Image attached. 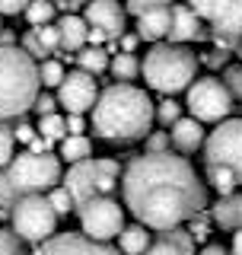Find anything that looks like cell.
<instances>
[{
    "mask_svg": "<svg viewBox=\"0 0 242 255\" xmlns=\"http://www.w3.org/2000/svg\"><path fill=\"white\" fill-rule=\"evenodd\" d=\"M121 198L137 223L166 233L207 207V188L195 166L175 153H140L121 169Z\"/></svg>",
    "mask_w": 242,
    "mask_h": 255,
    "instance_id": "6da1fadb",
    "label": "cell"
},
{
    "mask_svg": "<svg viewBox=\"0 0 242 255\" xmlns=\"http://www.w3.org/2000/svg\"><path fill=\"white\" fill-rule=\"evenodd\" d=\"M156 122V106L134 83H112L93 106V131L102 140H137L147 137Z\"/></svg>",
    "mask_w": 242,
    "mask_h": 255,
    "instance_id": "7a4b0ae2",
    "label": "cell"
},
{
    "mask_svg": "<svg viewBox=\"0 0 242 255\" xmlns=\"http://www.w3.org/2000/svg\"><path fill=\"white\" fill-rule=\"evenodd\" d=\"M38 90V64L19 45H0V122L26 115Z\"/></svg>",
    "mask_w": 242,
    "mask_h": 255,
    "instance_id": "3957f363",
    "label": "cell"
},
{
    "mask_svg": "<svg viewBox=\"0 0 242 255\" xmlns=\"http://www.w3.org/2000/svg\"><path fill=\"white\" fill-rule=\"evenodd\" d=\"M140 74L147 80L150 90L175 96L185 93L198 77V58L195 51H188L185 45H169V42H156L143 54Z\"/></svg>",
    "mask_w": 242,
    "mask_h": 255,
    "instance_id": "277c9868",
    "label": "cell"
},
{
    "mask_svg": "<svg viewBox=\"0 0 242 255\" xmlns=\"http://www.w3.org/2000/svg\"><path fill=\"white\" fill-rule=\"evenodd\" d=\"M6 179L16 191V198L22 195H45L61 182V156L54 153H16L6 166Z\"/></svg>",
    "mask_w": 242,
    "mask_h": 255,
    "instance_id": "5b68a950",
    "label": "cell"
},
{
    "mask_svg": "<svg viewBox=\"0 0 242 255\" xmlns=\"http://www.w3.org/2000/svg\"><path fill=\"white\" fill-rule=\"evenodd\" d=\"M118 179H121V166L115 159H109V156L93 159L90 156V159H80V163H74L67 169L64 188L74 198V207H80L96 195H112L118 188Z\"/></svg>",
    "mask_w": 242,
    "mask_h": 255,
    "instance_id": "8992f818",
    "label": "cell"
},
{
    "mask_svg": "<svg viewBox=\"0 0 242 255\" xmlns=\"http://www.w3.org/2000/svg\"><path fill=\"white\" fill-rule=\"evenodd\" d=\"M185 106H188L191 118L201 125H220L227 122L236 109V99L223 86L220 77H195V83L185 90Z\"/></svg>",
    "mask_w": 242,
    "mask_h": 255,
    "instance_id": "52a82bcc",
    "label": "cell"
},
{
    "mask_svg": "<svg viewBox=\"0 0 242 255\" xmlns=\"http://www.w3.org/2000/svg\"><path fill=\"white\" fill-rule=\"evenodd\" d=\"M10 220H13V233L22 243L42 246L45 239H51L58 233V214L51 211L45 195H22L16 198V204L10 207Z\"/></svg>",
    "mask_w": 242,
    "mask_h": 255,
    "instance_id": "ba28073f",
    "label": "cell"
},
{
    "mask_svg": "<svg viewBox=\"0 0 242 255\" xmlns=\"http://www.w3.org/2000/svg\"><path fill=\"white\" fill-rule=\"evenodd\" d=\"M80 211V233L93 243H112L124 230V207H121L112 195H96Z\"/></svg>",
    "mask_w": 242,
    "mask_h": 255,
    "instance_id": "9c48e42d",
    "label": "cell"
},
{
    "mask_svg": "<svg viewBox=\"0 0 242 255\" xmlns=\"http://www.w3.org/2000/svg\"><path fill=\"white\" fill-rule=\"evenodd\" d=\"M207 166H227L242 185V118H227L204 137Z\"/></svg>",
    "mask_w": 242,
    "mask_h": 255,
    "instance_id": "30bf717a",
    "label": "cell"
},
{
    "mask_svg": "<svg viewBox=\"0 0 242 255\" xmlns=\"http://www.w3.org/2000/svg\"><path fill=\"white\" fill-rule=\"evenodd\" d=\"M96 99H99V86H96V77L86 74V70H67V77L61 80L58 86V106L67 109V115H86L93 112Z\"/></svg>",
    "mask_w": 242,
    "mask_h": 255,
    "instance_id": "8fae6325",
    "label": "cell"
},
{
    "mask_svg": "<svg viewBox=\"0 0 242 255\" xmlns=\"http://www.w3.org/2000/svg\"><path fill=\"white\" fill-rule=\"evenodd\" d=\"M32 255H121V252H118V246L93 243L83 233H54L42 246H35Z\"/></svg>",
    "mask_w": 242,
    "mask_h": 255,
    "instance_id": "7c38bea8",
    "label": "cell"
},
{
    "mask_svg": "<svg viewBox=\"0 0 242 255\" xmlns=\"http://www.w3.org/2000/svg\"><path fill=\"white\" fill-rule=\"evenodd\" d=\"M83 19L90 26V32H99L102 38L124 35V6L118 0H90L83 10Z\"/></svg>",
    "mask_w": 242,
    "mask_h": 255,
    "instance_id": "4fadbf2b",
    "label": "cell"
},
{
    "mask_svg": "<svg viewBox=\"0 0 242 255\" xmlns=\"http://www.w3.org/2000/svg\"><path fill=\"white\" fill-rule=\"evenodd\" d=\"M214 35L220 42H239L242 38V0H214V10L207 16Z\"/></svg>",
    "mask_w": 242,
    "mask_h": 255,
    "instance_id": "5bb4252c",
    "label": "cell"
},
{
    "mask_svg": "<svg viewBox=\"0 0 242 255\" xmlns=\"http://www.w3.org/2000/svg\"><path fill=\"white\" fill-rule=\"evenodd\" d=\"M166 35H169V45H185V42H191V38L201 35V19L185 3H172V10H169V32H166Z\"/></svg>",
    "mask_w": 242,
    "mask_h": 255,
    "instance_id": "9a60e30c",
    "label": "cell"
},
{
    "mask_svg": "<svg viewBox=\"0 0 242 255\" xmlns=\"http://www.w3.org/2000/svg\"><path fill=\"white\" fill-rule=\"evenodd\" d=\"M169 140H172V147L179 153H195L198 147H204V125L195 122L191 115H182L169 128Z\"/></svg>",
    "mask_w": 242,
    "mask_h": 255,
    "instance_id": "2e32d148",
    "label": "cell"
},
{
    "mask_svg": "<svg viewBox=\"0 0 242 255\" xmlns=\"http://www.w3.org/2000/svg\"><path fill=\"white\" fill-rule=\"evenodd\" d=\"M143 255H195V239H191L188 230L175 227V230L159 233L147 246V252H143Z\"/></svg>",
    "mask_w": 242,
    "mask_h": 255,
    "instance_id": "e0dca14e",
    "label": "cell"
},
{
    "mask_svg": "<svg viewBox=\"0 0 242 255\" xmlns=\"http://www.w3.org/2000/svg\"><path fill=\"white\" fill-rule=\"evenodd\" d=\"M61 32V48L64 51H80V48H86V42H90V26H86L83 16H64V19L54 22Z\"/></svg>",
    "mask_w": 242,
    "mask_h": 255,
    "instance_id": "ac0fdd59",
    "label": "cell"
},
{
    "mask_svg": "<svg viewBox=\"0 0 242 255\" xmlns=\"http://www.w3.org/2000/svg\"><path fill=\"white\" fill-rule=\"evenodd\" d=\"M214 223L223 227V230H239L242 227V191L223 195L220 201L214 204Z\"/></svg>",
    "mask_w": 242,
    "mask_h": 255,
    "instance_id": "d6986e66",
    "label": "cell"
},
{
    "mask_svg": "<svg viewBox=\"0 0 242 255\" xmlns=\"http://www.w3.org/2000/svg\"><path fill=\"white\" fill-rule=\"evenodd\" d=\"M169 10H172V6H166V10H150V13L137 16V38L156 45L169 32Z\"/></svg>",
    "mask_w": 242,
    "mask_h": 255,
    "instance_id": "ffe728a7",
    "label": "cell"
},
{
    "mask_svg": "<svg viewBox=\"0 0 242 255\" xmlns=\"http://www.w3.org/2000/svg\"><path fill=\"white\" fill-rule=\"evenodd\" d=\"M150 243H153V236L143 223H131V227H124L118 233V252L121 255H143Z\"/></svg>",
    "mask_w": 242,
    "mask_h": 255,
    "instance_id": "44dd1931",
    "label": "cell"
},
{
    "mask_svg": "<svg viewBox=\"0 0 242 255\" xmlns=\"http://www.w3.org/2000/svg\"><path fill=\"white\" fill-rule=\"evenodd\" d=\"M58 156H61V159H67L70 166L80 163V159H90V156H93V140L86 137V134H67V137L61 140Z\"/></svg>",
    "mask_w": 242,
    "mask_h": 255,
    "instance_id": "7402d4cb",
    "label": "cell"
},
{
    "mask_svg": "<svg viewBox=\"0 0 242 255\" xmlns=\"http://www.w3.org/2000/svg\"><path fill=\"white\" fill-rule=\"evenodd\" d=\"M109 51L106 48H99V45H86V48H80L77 51V64H80V70H86V74H102V70H109Z\"/></svg>",
    "mask_w": 242,
    "mask_h": 255,
    "instance_id": "603a6c76",
    "label": "cell"
},
{
    "mask_svg": "<svg viewBox=\"0 0 242 255\" xmlns=\"http://www.w3.org/2000/svg\"><path fill=\"white\" fill-rule=\"evenodd\" d=\"M109 70H112V77H115L118 83H127V80L140 77V61H137L134 54H127V51H118L115 58L109 61Z\"/></svg>",
    "mask_w": 242,
    "mask_h": 255,
    "instance_id": "cb8c5ba5",
    "label": "cell"
},
{
    "mask_svg": "<svg viewBox=\"0 0 242 255\" xmlns=\"http://www.w3.org/2000/svg\"><path fill=\"white\" fill-rule=\"evenodd\" d=\"M207 182L217 188V195H233V191L239 188V179H236V172L227 169V166H207Z\"/></svg>",
    "mask_w": 242,
    "mask_h": 255,
    "instance_id": "d4e9b609",
    "label": "cell"
},
{
    "mask_svg": "<svg viewBox=\"0 0 242 255\" xmlns=\"http://www.w3.org/2000/svg\"><path fill=\"white\" fill-rule=\"evenodd\" d=\"M22 13H26L32 29L48 26V22H54V0H29V6Z\"/></svg>",
    "mask_w": 242,
    "mask_h": 255,
    "instance_id": "484cf974",
    "label": "cell"
},
{
    "mask_svg": "<svg viewBox=\"0 0 242 255\" xmlns=\"http://www.w3.org/2000/svg\"><path fill=\"white\" fill-rule=\"evenodd\" d=\"M35 131L54 143V140H64V137H67V122H64V115H58V112H54V115H42Z\"/></svg>",
    "mask_w": 242,
    "mask_h": 255,
    "instance_id": "4316f807",
    "label": "cell"
},
{
    "mask_svg": "<svg viewBox=\"0 0 242 255\" xmlns=\"http://www.w3.org/2000/svg\"><path fill=\"white\" fill-rule=\"evenodd\" d=\"M67 77V70H64V64L61 61H42V67H38V83L48 86V90H58L61 86V80Z\"/></svg>",
    "mask_w": 242,
    "mask_h": 255,
    "instance_id": "83f0119b",
    "label": "cell"
},
{
    "mask_svg": "<svg viewBox=\"0 0 242 255\" xmlns=\"http://www.w3.org/2000/svg\"><path fill=\"white\" fill-rule=\"evenodd\" d=\"M45 198H48V204H51V211L58 214V217H67V214L74 211V198L67 195L64 185H54L51 191H45Z\"/></svg>",
    "mask_w": 242,
    "mask_h": 255,
    "instance_id": "f1b7e54d",
    "label": "cell"
},
{
    "mask_svg": "<svg viewBox=\"0 0 242 255\" xmlns=\"http://www.w3.org/2000/svg\"><path fill=\"white\" fill-rule=\"evenodd\" d=\"M0 255H29L26 252V243H22L10 227L0 230Z\"/></svg>",
    "mask_w": 242,
    "mask_h": 255,
    "instance_id": "f546056e",
    "label": "cell"
},
{
    "mask_svg": "<svg viewBox=\"0 0 242 255\" xmlns=\"http://www.w3.org/2000/svg\"><path fill=\"white\" fill-rule=\"evenodd\" d=\"M13 147H16V137H13V128L6 122H0V169H6L13 159Z\"/></svg>",
    "mask_w": 242,
    "mask_h": 255,
    "instance_id": "4dcf8cb0",
    "label": "cell"
},
{
    "mask_svg": "<svg viewBox=\"0 0 242 255\" xmlns=\"http://www.w3.org/2000/svg\"><path fill=\"white\" fill-rule=\"evenodd\" d=\"M32 32H35V38L42 42V48H45L48 54L61 48V32H58V26H54V22H48V26H38V29H32Z\"/></svg>",
    "mask_w": 242,
    "mask_h": 255,
    "instance_id": "1f68e13d",
    "label": "cell"
},
{
    "mask_svg": "<svg viewBox=\"0 0 242 255\" xmlns=\"http://www.w3.org/2000/svg\"><path fill=\"white\" fill-rule=\"evenodd\" d=\"M179 118H182V106H179V102H172V99L166 96V99L156 106V122H159V125H166V128H172L175 122H179Z\"/></svg>",
    "mask_w": 242,
    "mask_h": 255,
    "instance_id": "d6a6232c",
    "label": "cell"
},
{
    "mask_svg": "<svg viewBox=\"0 0 242 255\" xmlns=\"http://www.w3.org/2000/svg\"><path fill=\"white\" fill-rule=\"evenodd\" d=\"M172 3H175V0H127L124 13L143 16V13H150V10H166V6H172Z\"/></svg>",
    "mask_w": 242,
    "mask_h": 255,
    "instance_id": "836d02e7",
    "label": "cell"
},
{
    "mask_svg": "<svg viewBox=\"0 0 242 255\" xmlns=\"http://www.w3.org/2000/svg\"><path fill=\"white\" fill-rule=\"evenodd\" d=\"M223 86L230 90L236 102H242V64H233V67L223 70Z\"/></svg>",
    "mask_w": 242,
    "mask_h": 255,
    "instance_id": "e575fe53",
    "label": "cell"
},
{
    "mask_svg": "<svg viewBox=\"0 0 242 255\" xmlns=\"http://www.w3.org/2000/svg\"><path fill=\"white\" fill-rule=\"evenodd\" d=\"M169 131H156V134H147V153H166L169 150Z\"/></svg>",
    "mask_w": 242,
    "mask_h": 255,
    "instance_id": "d590c367",
    "label": "cell"
},
{
    "mask_svg": "<svg viewBox=\"0 0 242 255\" xmlns=\"http://www.w3.org/2000/svg\"><path fill=\"white\" fill-rule=\"evenodd\" d=\"M19 48H22V51L29 54L32 61H35V58H45V54H48L45 48H42V42L35 38V32H26V35H22V45H19Z\"/></svg>",
    "mask_w": 242,
    "mask_h": 255,
    "instance_id": "8d00e7d4",
    "label": "cell"
},
{
    "mask_svg": "<svg viewBox=\"0 0 242 255\" xmlns=\"http://www.w3.org/2000/svg\"><path fill=\"white\" fill-rule=\"evenodd\" d=\"M13 204H16V191L10 185V179H6V172L0 169V207H3V211H10Z\"/></svg>",
    "mask_w": 242,
    "mask_h": 255,
    "instance_id": "74e56055",
    "label": "cell"
},
{
    "mask_svg": "<svg viewBox=\"0 0 242 255\" xmlns=\"http://www.w3.org/2000/svg\"><path fill=\"white\" fill-rule=\"evenodd\" d=\"M32 109L38 112V118H42V115H54V109H58V96H35Z\"/></svg>",
    "mask_w": 242,
    "mask_h": 255,
    "instance_id": "f35d334b",
    "label": "cell"
},
{
    "mask_svg": "<svg viewBox=\"0 0 242 255\" xmlns=\"http://www.w3.org/2000/svg\"><path fill=\"white\" fill-rule=\"evenodd\" d=\"M29 6V0H0V16H16Z\"/></svg>",
    "mask_w": 242,
    "mask_h": 255,
    "instance_id": "ab89813d",
    "label": "cell"
},
{
    "mask_svg": "<svg viewBox=\"0 0 242 255\" xmlns=\"http://www.w3.org/2000/svg\"><path fill=\"white\" fill-rule=\"evenodd\" d=\"M188 10L198 16V19H207L214 10V0H188Z\"/></svg>",
    "mask_w": 242,
    "mask_h": 255,
    "instance_id": "60d3db41",
    "label": "cell"
},
{
    "mask_svg": "<svg viewBox=\"0 0 242 255\" xmlns=\"http://www.w3.org/2000/svg\"><path fill=\"white\" fill-rule=\"evenodd\" d=\"M35 128H32V125H26V122H19V125H16L13 128V137L16 140H19V143H32V137H35Z\"/></svg>",
    "mask_w": 242,
    "mask_h": 255,
    "instance_id": "b9f144b4",
    "label": "cell"
},
{
    "mask_svg": "<svg viewBox=\"0 0 242 255\" xmlns=\"http://www.w3.org/2000/svg\"><path fill=\"white\" fill-rule=\"evenodd\" d=\"M29 153H51V140L42 137V134H35L32 143H29Z\"/></svg>",
    "mask_w": 242,
    "mask_h": 255,
    "instance_id": "7bdbcfd3",
    "label": "cell"
},
{
    "mask_svg": "<svg viewBox=\"0 0 242 255\" xmlns=\"http://www.w3.org/2000/svg\"><path fill=\"white\" fill-rule=\"evenodd\" d=\"M64 122H67V134H83V131H86L83 115H67Z\"/></svg>",
    "mask_w": 242,
    "mask_h": 255,
    "instance_id": "ee69618b",
    "label": "cell"
},
{
    "mask_svg": "<svg viewBox=\"0 0 242 255\" xmlns=\"http://www.w3.org/2000/svg\"><path fill=\"white\" fill-rule=\"evenodd\" d=\"M198 255H230V249H223L220 243H207V246H204V249H201Z\"/></svg>",
    "mask_w": 242,
    "mask_h": 255,
    "instance_id": "f6af8a7d",
    "label": "cell"
},
{
    "mask_svg": "<svg viewBox=\"0 0 242 255\" xmlns=\"http://www.w3.org/2000/svg\"><path fill=\"white\" fill-rule=\"evenodd\" d=\"M230 255H242V227L233 233V246H230Z\"/></svg>",
    "mask_w": 242,
    "mask_h": 255,
    "instance_id": "bcb514c9",
    "label": "cell"
},
{
    "mask_svg": "<svg viewBox=\"0 0 242 255\" xmlns=\"http://www.w3.org/2000/svg\"><path fill=\"white\" fill-rule=\"evenodd\" d=\"M121 45H124L127 54H134V45H137V35H121Z\"/></svg>",
    "mask_w": 242,
    "mask_h": 255,
    "instance_id": "7dc6e473",
    "label": "cell"
},
{
    "mask_svg": "<svg viewBox=\"0 0 242 255\" xmlns=\"http://www.w3.org/2000/svg\"><path fill=\"white\" fill-rule=\"evenodd\" d=\"M90 0H64V6H70V10H77V6H86Z\"/></svg>",
    "mask_w": 242,
    "mask_h": 255,
    "instance_id": "c3c4849f",
    "label": "cell"
},
{
    "mask_svg": "<svg viewBox=\"0 0 242 255\" xmlns=\"http://www.w3.org/2000/svg\"><path fill=\"white\" fill-rule=\"evenodd\" d=\"M0 29H3V16H0Z\"/></svg>",
    "mask_w": 242,
    "mask_h": 255,
    "instance_id": "681fc988",
    "label": "cell"
}]
</instances>
